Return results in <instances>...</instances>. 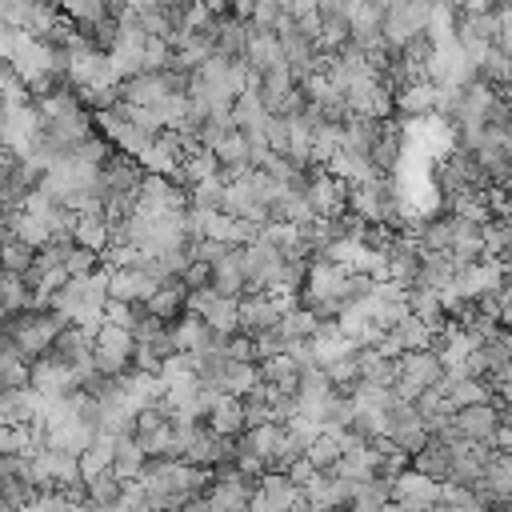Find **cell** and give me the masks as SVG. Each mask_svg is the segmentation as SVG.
<instances>
[{
  "label": "cell",
  "instance_id": "21",
  "mask_svg": "<svg viewBox=\"0 0 512 512\" xmlns=\"http://www.w3.org/2000/svg\"><path fill=\"white\" fill-rule=\"evenodd\" d=\"M32 264H36V248H32V244H24L20 236L4 232V236H0V268H4L8 276L28 280V276H32Z\"/></svg>",
  "mask_w": 512,
  "mask_h": 512
},
{
  "label": "cell",
  "instance_id": "23",
  "mask_svg": "<svg viewBox=\"0 0 512 512\" xmlns=\"http://www.w3.org/2000/svg\"><path fill=\"white\" fill-rule=\"evenodd\" d=\"M112 448H116V440L96 436V440L76 456V464H80V484H88V480H96V476L112 472Z\"/></svg>",
  "mask_w": 512,
  "mask_h": 512
},
{
  "label": "cell",
  "instance_id": "26",
  "mask_svg": "<svg viewBox=\"0 0 512 512\" xmlns=\"http://www.w3.org/2000/svg\"><path fill=\"white\" fill-rule=\"evenodd\" d=\"M324 172L336 176V180H344V184H360V180H372L376 176L372 164H368V156H356V152H336L324 164Z\"/></svg>",
  "mask_w": 512,
  "mask_h": 512
},
{
  "label": "cell",
  "instance_id": "7",
  "mask_svg": "<svg viewBox=\"0 0 512 512\" xmlns=\"http://www.w3.org/2000/svg\"><path fill=\"white\" fill-rule=\"evenodd\" d=\"M256 484H260V480H244V476H236V472L228 468V472L212 476V484H208V492H204V504H208L212 512H248V500H252Z\"/></svg>",
  "mask_w": 512,
  "mask_h": 512
},
{
  "label": "cell",
  "instance_id": "34",
  "mask_svg": "<svg viewBox=\"0 0 512 512\" xmlns=\"http://www.w3.org/2000/svg\"><path fill=\"white\" fill-rule=\"evenodd\" d=\"M264 120H268V112H264V104H260L256 92H244V96L232 100V124H236V132L264 128Z\"/></svg>",
  "mask_w": 512,
  "mask_h": 512
},
{
  "label": "cell",
  "instance_id": "13",
  "mask_svg": "<svg viewBox=\"0 0 512 512\" xmlns=\"http://www.w3.org/2000/svg\"><path fill=\"white\" fill-rule=\"evenodd\" d=\"M120 96H124V104H132V108H156L164 96H172L168 92V84H164V72H140V76H132V80H124L120 84Z\"/></svg>",
  "mask_w": 512,
  "mask_h": 512
},
{
  "label": "cell",
  "instance_id": "24",
  "mask_svg": "<svg viewBox=\"0 0 512 512\" xmlns=\"http://www.w3.org/2000/svg\"><path fill=\"white\" fill-rule=\"evenodd\" d=\"M212 288H216L220 296H232V300L244 296V272H240V256H236V248H232L224 260L212 264Z\"/></svg>",
  "mask_w": 512,
  "mask_h": 512
},
{
  "label": "cell",
  "instance_id": "46",
  "mask_svg": "<svg viewBox=\"0 0 512 512\" xmlns=\"http://www.w3.org/2000/svg\"><path fill=\"white\" fill-rule=\"evenodd\" d=\"M500 328H508V332H512V316H508V320H504V324H500Z\"/></svg>",
  "mask_w": 512,
  "mask_h": 512
},
{
  "label": "cell",
  "instance_id": "44",
  "mask_svg": "<svg viewBox=\"0 0 512 512\" xmlns=\"http://www.w3.org/2000/svg\"><path fill=\"white\" fill-rule=\"evenodd\" d=\"M20 512H56V496H52V492H40V496H36L32 504H24Z\"/></svg>",
  "mask_w": 512,
  "mask_h": 512
},
{
  "label": "cell",
  "instance_id": "8",
  "mask_svg": "<svg viewBox=\"0 0 512 512\" xmlns=\"http://www.w3.org/2000/svg\"><path fill=\"white\" fill-rule=\"evenodd\" d=\"M40 400H64V396H76L80 392V376L72 368H64L60 360L44 356L32 364V384H28Z\"/></svg>",
  "mask_w": 512,
  "mask_h": 512
},
{
  "label": "cell",
  "instance_id": "41",
  "mask_svg": "<svg viewBox=\"0 0 512 512\" xmlns=\"http://www.w3.org/2000/svg\"><path fill=\"white\" fill-rule=\"evenodd\" d=\"M496 16H500V32H496L492 48H496V52H504V56H512V4L496 8Z\"/></svg>",
  "mask_w": 512,
  "mask_h": 512
},
{
  "label": "cell",
  "instance_id": "10",
  "mask_svg": "<svg viewBox=\"0 0 512 512\" xmlns=\"http://www.w3.org/2000/svg\"><path fill=\"white\" fill-rule=\"evenodd\" d=\"M452 428L472 440V444H492L496 428H500V404H476V408H460L452 416Z\"/></svg>",
  "mask_w": 512,
  "mask_h": 512
},
{
  "label": "cell",
  "instance_id": "5",
  "mask_svg": "<svg viewBox=\"0 0 512 512\" xmlns=\"http://www.w3.org/2000/svg\"><path fill=\"white\" fill-rule=\"evenodd\" d=\"M188 312L200 316L208 324V332H216V336H236L240 332V300L220 296L216 288L188 292Z\"/></svg>",
  "mask_w": 512,
  "mask_h": 512
},
{
  "label": "cell",
  "instance_id": "31",
  "mask_svg": "<svg viewBox=\"0 0 512 512\" xmlns=\"http://www.w3.org/2000/svg\"><path fill=\"white\" fill-rule=\"evenodd\" d=\"M448 216L452 220H468V224H488V204L484 192H452L448 196Z\"/></svg>",
  "mask_w": 512,
  "mask_h": 512
},
{
  "label": "cell",
  "instance_id": "19",
  "mask_svg": "<svg viewBox=\"0 0 512 512\" xmlns=\"http://www.w3.org/2000/svg\"><path fill=\"white\" fill-rule=\"evenodd\" d=\"M72 244H76V248H88V252H96V256H104V248L112 244V228H108L104 212H84V216H76Z\"/></svg>",
  "mask_w": 512,
  "mask_h": 512
},
{
  "label": "cell",
  "instance_id": "2",
  "mask_svg": "<svg viewBox=\"0 0 512 512\" xmlns=\"http://www.w3.org/2000/svg\"><path fill=\"white\" fill-rule=\"evenodd\" d=\"M428 16H432V4H424V0H396V4H384V24H380V32H384V44L392 48V52H400L412 36H420V32H428Z\"/></svg>",
  "mask_w": 512,
  "mask_h": 512
},
{
  "label": "cell",
  "instance_id": "42",
  "mask_svg": "<svg viewBox=\"0 0 512 512\" xmlns=\"http://www.w3.org/2000/svg\"><path fill=\"white\" fill-rule=\"evenodd\" d=\"M112 512H148V500H144V492H140L136 480L124 488V496H120V504H116Z\"/></svg>",
  "mask_w": 512,
  "mask_h": 512
},
{
  "label": "cell",
  "instance_id": "11",
  "mask_svg": "<svg viewBox=\"0 0 512 512\" xmlns=\"http://www.w3.org/2000/svg\"><path fill=\"white\" fill-rule=\"evenodd\" d=\"M144 312H148L152 320H160V324H176V320L188 312V288H184V280H180V276L164 280V284L144 300Z\"/></svg>",
  "mask_w": 512,
  "mask_h": 512
},
{
  "label": "cell",
  "instance_id": "25",
  "mask_svg": "<svg viewBox=\"0 0 512 512\" xmlns=\"http://www.w3.org/2000/svg\"><path fill=\"white\" fill-rule=\"evenodd\" d=\"M124 488H128V480H120L116 472H104V476H96V480H88V484H84V496H88V504H92V508L112 512V508L120 504Z\"/></svg>",
  "mask_w": 512,
  "mask_h": 512
},
{
  "label": "cell",
  "instance_id": "47",
  "mask_svg": "<svg viewBox=\"0 0 512 512\" xmlns=\"http://www.w3.org/2000/svg\"><path fill=\"white\" fill-rule=\"evenodd\" d=\"M508 512H512V508H508Z\"/></svg>",
  "mask_w": 512,
  "mask_h": 512
},
{
  "label": "cell",
  "instance_id": "16",
  "mask_svg": "<svg viewBox=\"0 0 512 512\" xmlns=\"http://www.w3.org/2000/svg\"><path fill=\"white\" fill-rule=\"evenodd\" d=\"M204 428L216 432V436H224V440H240V436H244V404H240L236 396H220V400L212 404Z\"/></svg>",
  "mask_w": 512,
  "mask_h": 512
},
{
  "label": "cell",
  "instance_id": "36",
  "mask_svg": "<svg viewBox=\"0 0 512 512\" xmlns=\"http://www.w3.org/2000/svg\"><path fill=\"white\" fill-rule=\"evenodd\" d=\"M476 80H484L488 88H496V92H504L508 84H512V56H504V52H488V60L480 64V72H476Z\"/></svg>",
  "mask_w": 512,
  "mask_h": 512
},
{
  "label": "cell",
  "instance_id": "27",
  "mask_svg": "<svg viewBox=\"0 0 512 512\" xmlns=\"http://www.w3.org/2000/svg\"><path fill=\"white\" fill-rule=\"evenodd\" d=\"M144 464H148V456L140 452V444L132 440V436H124V440H116V448H112V472L120 476V480H136L140 472H144Z\"/></svg>",
  "mask_w": 512,
  "mask_h": 512
},
{
  "label": "cell",
  "instance_id": "6",
  "mask_svg": "<svg viewBox=\"0 0 512 512\" xmlns=\"http://www.w3.org/2000/svg\"><path fill=\"white\" fill-rule=\"evenodd\" d=\"M304 200H308V208H312L316 216L340 220V216L348 212V184L336 180V176H328L324 168H312V184H308Z\"/></svg>",
  "mask_w": 512,
  "mask_h": 512
},
{
  "label": "cell",
  "instance_id": "43",
  "mask_svg": "<svg viewBox=\"0 0 512 512\" xmlns=\"http://www.w3.org/2000/svg\"><path fill=\"white\" fill-rule=\"evenodd\" d=\"M284 476H288V480H292V484H296V488L304 492V488H308V484H312V480H316L320 472H316V468H312L308 460H296V464H292V468H288Z\"/></svg>",
  "mask_w": 512,
  "mask_h": 512
},
{
  "label": "cell",
  "instance_id": "32",
  "mask_svg": "<svg viewBox=\"0 0 512 512\" xmlns=\"http://www.w3.org/2000/svg\"><path fill=\"white\" fill-rule=\"evenodd\" d=\"M340 432L336 428H320V436L304 448V460L316 468V472H328L336 460H340V440H336Z\"/></svg>",
  "mask_w": 512,
  "mask_h": 512
},
{
  "label": "cell",
  "instance_id": "17",
  "mask_svg": "<svg viewBox=\"0 0 512 512\" xmlns=\"http://www.w3.org/2000/svg\"><path fill=\"white\" fill-rule=\"evenodd\" d=\"M280 424H260V428H248L240 440H236V452L260 460L268 472H272V456H276V444H280Z\"/></svg>",
  "mask_w": 512,
  "mask_h": 512
},
{
  "label": "cell",
  "instance_id": "9",
  "mask_svg": "<svg viewBox=\"0 0 512 512\" xmlns=\"http://www.w3.org/2000/svg\"><path fill=\"white\" fill-rule=\"evenodd\" d=\"M436 496H440V484L420 476V472H412V468L392 476V504H400L404 512H432Z\"/></svg>",
  "mask_w": 512,
  "mask_h": 512
},
{
  "label": "cell",
  "instance_id": "37",
  "mask_svg": "<svg viewBox=\"0 0 512 512\" xmlns=\"http://www.w3.org/2000/svg\"><path fill=\"white\" fill-rule=\"evenodd\" d=\"M428 440H432V436H428V428H424L420 420H416V424H404V428H396V432H392V444H396L408 460H412L416 452H424V448H428Z\"/></svg>",
  "mask_w": 512,
  "mask_h": 512
},
{
  "label": "cell",
  "instance_id": "39",
  "mask_svg": "<svg viewBox=\"0 0 512 512\" xmlns=\"http://www.w3.org/2000/svg\"><path fill=\"white\" fill-rule=\"evenodd\" d=\"M168 64H172V44L148 36L144 40V72H168Z\"/></svg>",
  "mask_w": 512,
  "mask_h": 512
},
{
  "label": "cell",
  "instance_id": "15",
  "mask_svg": "<svg viewBox=\"0 0 512 512\" xmlns=\"http://www.w3.org/2000/svg\"><path fill=\"white\" fill-rule=\"evenodd\" d=\"M480 228L484 224H468V220H452V260L460 264V268H468V264H480L484 260V236H480Z\"/></svg>",
  "mask_w": 512,
  "mask_h": 512
},
{
  "label": "cell",
  "instance_id": "12",
  "mask_svg": "<svg viewBox=\"0 0 512 512\" xmlns=\"http://www.w3.org/2000/svg\"><path fill=\"white\" fill-rule=\"evenodd\" d=\"M44 400L32 388H16V392H0V424L4 428H32L40 424Z\"/></svg>",
  "mask_w": 512,
  "mask_h": 512
},
{
  "label": "cell",
  "instance_id": "45",
  "mask_svg": "<svg viewBox=\"0 0 512 512\" xmlns=\"http://www.w3.org/2000/svg\"><path fill=\"white\" fill-rule=\"evenodd\" d=\"M12 280H16V276H8V272L0 268V304L8 300V288H12Z\"/></svg>",
  "mask_w": 512,
  "mask_h": 512
},
{
  "label": "cell",
  "instance_id": "1",
  "mask_svg": "<svg viewBox=\"0 0 512 512\" xmlns=\"http://www.w3.org/2000/svg\"><path fill=\"white\" fill-rule=\"evenodd\" d=\"M64 328H68V320L56 316V312H16V316H8V324H4L0 336H8V344L28 364H36V360H44L52 352V344H56V336Z\"/></svg>",
  "mask_w": 512,
  "mask_h": 512
},
{
  "label": "cell",
  "instance_id": "33",
  "mask_svg": "<svg viewBox=\"0 0 512 512\" xmlns=\"http://www.w3.org/2000/svg\"><path fill=\"white\" fill-rule=\"evenodd\" d=\"M336 152H340V124L320 120V124L312 128V156H308V164H312V168H324Z\"/></svg>",
  "mask_w": 512,
  "mask_h": 512
},
{
  "label": "cell",
  "instance_id": "35",
  "mask_svg": "<svg viewBox=\"0 0 512 512\" xmlns=\"http://www.w3.org/2000/svg\"><path fill=\"white\" fill-rule=\"evenodd\" d=\"M316 328H320V320L296 304L292 312H284V320H280V328H276V332H280L288 344H296V340H312V336H316Z\"/></svg>",
  "mask_w": 512,
  "mask_h": 512
},
{
  "label": "cell",
  "instance_id": "38",
  "mask_svg": "<svg viewBox=\"0 0 512 512\" xmlns=\"http://www.w3.org/2000/svg\"><path fill=\"white\" fill-rule=\"evenodd\" d=\"M100 268V256L96 252H88V248H68V256H64V272H68V280H88L92 272Z\"/></svg>",
  "mask_w": 512,
  "mask_h": 512
},
{
  "label": "cell",
  "instance_id": "22",
  "mask_svg": "<svg viewBox=\"0 0 512 512\" xmlns=\"http://www.w3.org/2000/svg\"><path fill=\"white\" fill-rule=\"evenodd\" d=\"M408 468L420 472V476H428V480H436V484H444V480H448V468H452V452H448V444H440V440L432 436L428 448L408 460Z\"/></svg>",
  "mask_w": 512,
  "mask_h": 512
},
{
  "label": "cell",
  "instance_id": "18",
  "mask_svg": "<svg viewBox=\"0 0 512 512\" xmlns=\"http://www.w3.org/2000/svg\"><path fill=\"white\" fill-rule=\"evenodd\" d=\"M220 172V164H216V156L208 152V148H200V144H192L184 156H180V168H176V180L184 184V188H196V184H204V180H212ZM172 180V184H176Z\"/></svg>",
  "mask_w": 512,
  "mask_h": 512
},
{
  "label": "cell",
  "instance_id": "30",
  "mask_svg": "<svg viewBox=\"0 0 512 512\" xmlns=\"http://www.w3.org/2000/svg\"><path fill=\"white\" fill-rule=\"evenodd\" d=\"M212 156H216L220 168H252V148H248V136L244 132H228L212 148Z\"/></svg>",
  "mask_w": 512,
  "mask_h": 512
},
{
  "label": "cell",
  "instance_id": "20",
  "mask_svg": "<svg viewBox=\"0 0 512 512\" xmlns=\"http://www.w3.org/2000/svg\"><path fill=\"white\" fill-rule=\"evenodd\" d=\"M356 368H360V384H372V388L392 392V384H396V360H384L376 348H360L356 352Z\"/></svg>",
  "mask_w": 512,
  "mask_h": 512
},
{
  "label": "cell",
  "instance_id": "28",
  "mask_svg": "<svg viewBox=\"0 0 512 512\" xmlns=\"http://www.w3.org/2000/svg\"><path fill=\"white\" fill-rule=\"evenodd\" d=\"M388 336L396 340L400 352H428V344H432V328L424 320H416V316H404Z\"/></svg>",
  "mask_w": 512,
  "mask_h": 512
},
{
  "label": "cell",
  "instance_id": "4",
  "mask_svg": "<svg viewBox=\"0 0 512 512\" xmlns=\"http://www.w3.org/2000/svg\"><path fill=\"white\" fill-rule=\"evenodd\" d=\"M440 376H444V364L432 352H404L396 360V384H392V392L400 400H416L420 392L436 388Z\"/></svg>",
  "mask_w": 512,
  "mask_h": 512
},
{
  "label": "cell",
  "instance_id": "14",
  "mask_svg": "<svg viewBox=\"0 0 512 512\" xmlns=\"http://www.w3.org/2000/svg\"><path fill=\"white\" fill-rule=\"evenodd\" d=\"M168 340H172V352L196 356V352H204V348L212 344V332H208V324H204L200 316L184 312L176 324H168Z\"/></svg>",
  "mask_w": 512,
  "mask_h": 512
},
{
  "label": "cell",
  "instance_id": "3",
  "mask_svg": "<svg viewBox=\"0 0 512 512\" xmlns=\"http://www.w3.org/2000/svg\"><path fill=\"white\" fill-rule=\"evenodd\" d=\"M296 308V296H240V336L256 340L264 332H276L284 312Z\"/></svg>",
  "mask_w": 512,
  "mask_h": 512
},
{
  "label": "cell",
  "instance_id": "40",
  "mask_svg": "<svg viewBox=\"0 0 512 512\" xmlns=\"http://www.w3.org/2000/svg\"><path fill=\"white\" fill-rule=\"evenodd\" d=\"M264 144L272 156H288V120L284 116H268L264 120Z\"/></svg>",
  "mask_w": 512,
  "mask_h": 512
},
{
  "label": "cell",
  "instance_id": "29",
  "mask_svg": "<svg viewBox=\"0 0 512 512\" xmlns=\"http://www.w3.org/2000/svg\"><path fill=\"white\" fill-rule=\"evenodd\" d=\"M432 100H436V88L432 84H412V88H396L392 92V108H400L404 116H428L432 112Z\"/></svg>",
  "mask_w": 512,
  "mask_h": 512
}]
</instances>
